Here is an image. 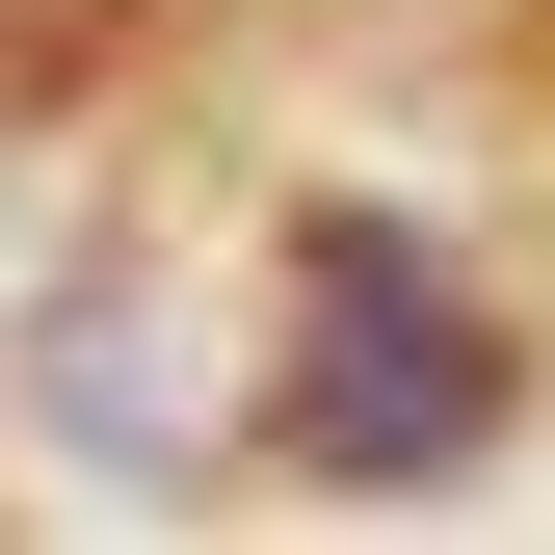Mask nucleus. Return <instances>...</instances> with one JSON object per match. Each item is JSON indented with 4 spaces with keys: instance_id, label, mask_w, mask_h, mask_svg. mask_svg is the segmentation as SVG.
<instances>
[{
    "instance_id": "obj_1",
    "label": "nucleus",
    "mask_w": 555,
    "mask_h": 555,
    "mask_svg": "<svg viewBox=\"0 0 555 555\" xmlns=\"http://www.w3.org/2000/svg\"><path fill=\"white\" fill-rule=\"evenodd\" d=\"M503 424H529L503 292H476L424 212H318L292 238V344H264V450L344 476V503H397V476H476Z\"/></svg>"
}]
</instances>
